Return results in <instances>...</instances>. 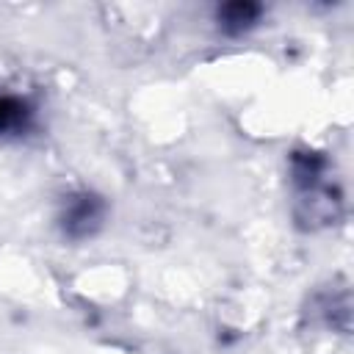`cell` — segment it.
<instances>
[{
  "instance_id": "cell-1",
  "label": "cell",
  "mask_w": 354,
  "mask_h": 354,
  "mask_svg": "<svg viewBox=\"0 0 354 354\" xmlns=\"http://www.w3.org/2000/svg\"><path fill=\"white\" fill-rule=\"evenodd\" d=\"M290 216L299 230L318 232L340 224L346 210V191L337 180L335 163L321 149H293L288 155Z\"/></svg>"
},
{
  "instance_id": "cell-2",
  "label": "cell",
  "mask_w": 354,
  "mask_h": 354,
  "mask_svg": "<svg viewBox=\"0 0 354 354\" xmlns=\"http://www.w3.org/2000/svg\"><path fill=\"white\" fill-rule=\"evenodd\" d=\"M108 213L111 205L100 191L77 185L58 196L53 210V227L66 243H88L105 230Z\"/></svg>"
},
{
  "instance_id": "cell-3",
  "label": "cell",
  "mask_w": 354,
  "mask_h": 354,
  "mask_svg": "<svg viewBox=\"0 0 354 354\" xmlns=\"http://www.w3.org/2000/svg\"><path fill=\"white\" fill-rule=\"evenodd\" d=\"M39 124V105L33 97L0 88V141H22Z\"/></svg>"
},
{
  "instance_id": "cell-4",
  "label": "cell",
  "mask_w": 354,
  "mask_h": 354,
  "mask_svg": "<svg viewBox=\"0 0 354 354\" xmlns=\"http://www.w3.org/2000/svg\"><path fill=\"white\" fill-rule=\"evenodd\" d=\"M266 19V6L254 3V0H232V3H221L213 11V22L216 30L227 39H241L249 36L252 30H257Z\"/></svg>"
}]
</instances>
